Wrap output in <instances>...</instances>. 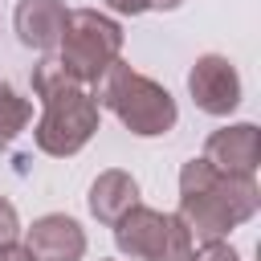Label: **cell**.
I'll return each mask as SVG.
<instances>
[{
	"mask_svg": "<svg viewBox=\"0 0 261 261\" xmlns=\"http://www.w3.org/2000/svg\"><path fill=\"white\" fill-rule=\"evenodd\" d=\"M261 208V188L253 175H224L204 155L179 167V208L192 241H224L237 224L253 220Z\"/></svg>",
	"mask_w": 261,
	"mask_h": 261,
	"instance_id": "1",
	"label": "cell"
},
{
	"mask_svg": "<svg viewBox=\"0 0 261 261\" xmlns=\"http://www.w3.org/2000/svg\"><path fill=\"white\" fill-rule=\"evenodd\" d=\"M94 102L114 110V118L139 135V139H155V135H167L179 118L175 110V98L167 94V86H159L155 77L130 69L126 61H114L98 82H94Z\"/></svg>",
	"mask_w": 261,
	"mask_h": 261,
	"instance_id": "2",
	"label": "cell"
},
{
	"mask_svg": "<svg viewBox=\"0 0 261 261\" xmlns=\"http://www.w3.org/2000/svg\"><path fill=\"white\" fill-rule=\"evenodd\" d=\"M122 53V24L98 8H69L65 16V33L57 45V65L65 69L69 82L77 86H94Z\"/></svg>",
	"mask_w": 261,
	"mask_h": 261,
	"instance_id": "3",
	"label": "cell"
},
{
	"mask_svg": "<svg viewBox=\"0 0 261 261\" xmlns=\"http://www.w3.org/2000/svg\"><path fill=\"white\" fill-rule=\"evenodd\" d=\"M41 102H45V110H41V118L33 126L37 151L53 155V159L77 155L94 139V130H98V102H94V94L86 86L65 82V86L49 90Z\"/></svg>",
	"mask_w": 261,
	"mask_h": 261,
	"instance_id": "4",
	"label": "cell"
},
{
	"mask_svg": "<svg viewBox=\"0 0 261 261\" xmlns=\"http://www.w3.org/2000/svg\"><path fill=\"white\" fill-rule=\"evenodd\" d=\"M114 245L135 261H188L196 249L188 224L175 212H155L147 204H135L114 224Z\"/></svg>",
	"mask_w": 261,
	"mask_h": 261,
	"instance_id": "5",
	"label": "cell"
},
{
	"mask_svg": "<svg viewBox=\"0 0 261 261\" xmlns=\"http://www.w3.org/2000/svg\"><path fill=\"white\" fill-rule=\"evenodd\" d=\"M188 94L196 102V110L212 114V118H224L241 106V73L228 57L220 53H204L192 61L188 69Z\"/></svg>",
	"mask_w": 261,
	"mask_h": 261,
	"instance_id": "6",
	"label": "cell"
},
{
	"mask_svg": "<svg viewBox=\"0 0 261 261\" xmlns=\"http://www.w3.org/2000/svg\"><path fill=\"white\" fill-rule=\"evenodd\" d=\"M204 159L224 175H253L261 163V130L257 122H232L204 139Z\"/></svg>",
	"mask_w": 261,
	"mask_h": 261,
	"instance_id": "7",
	"label": "cell"
},
{
	"mask_svg": "<svg viewBox=\"0 0 261 261\" xmlns=\"http://www.w3.org/2000/svg\"><path fill=\"white\" fill-rule=\"evenodd\" d=\"M24 249L33 253V261H82L86 257V232L73 216L45 212V216L33 220Z\"/></svg>",
	"mask_w": 261,
	"mask_h": 261,
	"instance_id": "8",
	"label": "cell"
},
{
	"mask_svg": "<svg viewBox=\"0 0 261 261\" xmlns=\"http://www.w3.org/2000/svg\"><path fill=\"white\" fill-rule=\"evenodd\" d=\"M65 0H16L12 8V29L20 37L24 49H37V53H53L61 45V33H65Z\"/></svg>",
	"mask_w": 261,
	"mask_h": 261,
	"instance_id": "9",
	"label": "cell"
},
{
	"mask_svg": "<svg viewBox=\"0 0 261 261\" xmlns=\"http://www.w3.org/2000/svg\"><path fill=\"white\" fill-rule=\"evenodd\" d=\"M86 204H90V216H94L98 224L114 228V224L139 204V184H135L130 171H122V167H106V171H98V179L90 184Z\"/></svg>",
	"mask_w": 261,
	"mask_h": 261,
	"instance_id": "10",
	"label": "cell"
},
{
	"mask_svg": "<svg viewBox=\"0 0 261 261\" xmlns=\"http://www.w3.org/2000/svg\"><path fill=\"white\" fill-rule=\"evenodd\" d=\"M29 118H33L29 98H20L8 82H0V147L16 143V135L29 126Z\"/></svg>",
	"mask_w": 261,
	"mask_h": 261,
	"instance_id": "11",
	"label": "cell"
},
{
	"mask_svg": "<svg viewBox=\"0 0 261 261\" xmlns=\"http://www.w3.org/2000/svg\"><path fill=\"white\" fill-rule=\"evenodd\" d=\"M188 261H241V253H237L228 241H204L200 249H192Z\"/></svg>",
	"mask_w": 261,
	"mask_h": 261,
	"instance_id": "12",
	"label": "cell"
},
{
	"mask_svg": "<svg viewBox=\"0 0 261 261\" xmlns=\"http://www.w3.org/2000/svg\"><path fill=\"white\" fill-rule=\"evenodd\" d=\"M16 232H20V216H16L12 200H8V196H0V245H12V241H16Z\"/></svg>",
	"mask_w": 261,
	"mask_h": 261,
	"instance_id": "13",
	"label": "cell"
},
{
	"mask_svg": "<svg viewBox=\"0 0 261 261\" xmlns=\"http://www.w3.org/2000/svg\"><path fill=\"white\" fill-rule=\"evenodd\" d=\"M106 8L118 12V16H143V12H151L147 0H106Z\"/></svg>",
	"mask_w": 261,
	"mask_h": 261,
	"instance_id": "14",
	"label": "cell"
},
{
	"mask_svg": "<svg viewBox=\"0 0 261 261\" xmlns=\"http://www.w3.org/2000/svg\"><path fill=\"white\" fill-rule=\"evenodd\" d=\"M0 261H33V253L12 241V245H0Z\"/></svg>",
	"mask_w": 261,
	"mask_h": 261,
	"instance_id": "15",
	"label": "cell"
},
{
	"mask_svg": "<svg viewBox=\"0 0 261 261\" xmlns=\"http://www.w3.org/2000/svg\"><path fill=\"white\" fill-rule=\"evenodd\" d=\"M184 0H147V8H155V12H171V8H179Z\"/></svg>",
	"mask_w": 261,
	"mask_h": 261,
	"instance_id": "16",
	"label": "cell"
}]
</instances>
